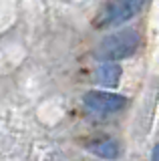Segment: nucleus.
Instances as JSON below:
<instances>
[{"label":"nucleus","mask_w":159,"mask_h":161,"mask_svg":"<svg viewBox=\"0 0 159 161\" xmlns=\"http://www.w3.org/2000/svg\"><path fill=\"white\" fill-rule=\"evenodd\" d=\"M151 161H159V143L153 147V151H151Z\"/></svg>","instance_id":"obj_6"},{"label":"nucleus","mask_w":159,"mask_h":161,"mask_svg":"<svg viewBox=\"0 0 159 161\" xmlns=\"http://www.w3.org/2000/svg\"><path fill=\"white\" fill-rule=\"evenodd\" d=\"M83 105L99 115H113L119 113L127 105V99L123 95L109 93V91H89L83 97Z\"/></svg>","instance_id":"obj_3"},{"label":"nucleus","mask_w":159,"mask_h":161,"mask_svg":"<svg viewBox=\"0 0 159 161\" xmlns=\"http://www.w3.org/2000/svg\"><path fill=\"white\" fill-rule=\"evenodd\" d=\"M145 2L147 0H115L101 10V14L97 18V26L107 28V26H119L123 22H129L143 10Z\"/></svg>","instance_id":"obj_2"},{"label":"nucleus","mask_w":159,"mask_h":161,"mask_svg":"<svg viewBox=\"0 0 159 161\" xmlns=\"http://www.w3.org/2000/svg\"><path fill=\"white\" fill-rule=\"evenodd\" d=\"M95 80L101 87H107V89L117 87L119 80H121V67L113 60H103L101 67L95 73Z\"/></svg>","instance_id":"obj_4"},{"label":"nucleus","mask_w":159,"mask_h":161,"mask_svg":"<svg viewBox=\"0 0 159 161\" xmlns=\"http://www.w3.org/2000/svg\"><path fill=\"white\" fill-rule=\"evenodd\" d=\"M87 149L91 151V153H95L97 157L101 159H117L119 153H121V147H119V143L115 139H109V137H103V139H93L91 143L87 145Z\"/></svg>","instance_id":"obj_5"},{"label":"nucleus","mask_w":159,"mask_h":161,"mask_svg":"<svg viewBox=\"0 0 159 161\" xmlns=\"http://www.w3.org/2000/svg\"><path fill=\"white\" fill-rule=\"evenodd\" d=\"M139 34L131 28L119 30L105 36L97 47V58L99 60H123L137 53L139 48Z\"/></svg>","instance_id":"obj_1"}]
</instances>
